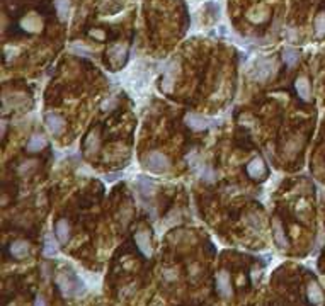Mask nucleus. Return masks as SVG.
<instances>
[{
    "label": "nucleus",
    "mask_w": 325,
    "mask_h": 306,
    "mask_svg": "<svg viewBox=\"0 0 325 306\" xmlns=\"http://www.w3.org/2000/svg\"><path fill=\"white\" fill-rule=\"evenodd\" d=\"M57 286L60 288L62 295L66 298H75L80 296L85 293V284L82 283V279L72 271H62L57 276Z\"/></svg>",
    "instance_id": "obj_1"
},
{
    "label": "nucleus",
    "mask_w": 325,
    "mask_h": 306,
    "mask_svg": "<svg viewBox=\"0 0 325 306\" xmlns=\"http://www.w3.org/2000/svg\"><path fill=\"white\" fill-rule=\"evenodd\" d=\"M277 71V63L272 57H260L254 61L252 68V78L257 82H267L269 78H272Z\"/></svg>",
    "instance_id": "obj_2"
},
{
    "label": "nucleus",
    "mask_w": 325,
    "mask_h": 306,
    "mask_svg": "<svg viewBox=\"0 0 325 306\" xmlns=\"http://www.w3.org/2000/svg\"><path fill=\"white\" fill-rule=\"evenodd\" d=\"M141 165H143L148 172L165 174V172H169V169H170V160L167 155L162 152H148L141 157Z\"/></svg>",
    "instance_id": "obj_3"
},
{
    "label": "nucleus",
    "mask_w": 325,
    "mask_h": 306,
    "mask_svg": "<svg viewBox=\"0 0 325 306\" xmlns=\"http://www.w3.org/2000/svg\"><path fill=\"white\" fill-rule=\"evenodd\" d=\"M126 57H128V48L125 45H114L108 50V60L111 66H114V68H120V66L125 65Z\"/></svg>",
    "instance_id": "obj_4"
},
{
    "label": "nucleus",
    "mask_w": 325,
    "mask_h": 306,
    "mask_svg": "<svg viewBox=\"0 0 325 306\" xmlns=\"http://www.w3.org/2000/svg\"><path fill=\"white\" fill-rule=\"evenodd\" d=\"M177 70H179V63L170 61L164 70V77H162V90L164 92H172V87L176 83Z\"/></svg>",
    "instance_id": "obj_5"
},
{
    "label": "nucleus",
    "mask_w": 325,
    "mask_h": 306,
    "mask_svg": "<svg viewBox=\"0 0 325 306\" xmlns=\"http://www.w3.org/2000/svg\"><path fill=\"white\" fill-rule=\"evenodd\" d=\"M247 174L256 181H264L267 177V167H265L264 160L260 157H256L249 162L247 165Z\"/></svg>",
    "instance_id": "obj_6"
},
{
    "label": "nucleus",
    "mask_w": 325,
    "mask_h": 306,
    "mask_svg": "<svg viewBox=\"0 0 325 306\" xmlns=\"http://www.w3.org/2000/svg\"><path fill=\"white\" fill-rule=\"evenodd\" d=\"M134 242H136L140 252L143 253L145 257H152L153 248H152V238H150V233L146 230H138L134 233Z\"/></svg>",
    "instance_id": "obj_7"
},
{
    "label": "nucleus",
    "mask_w": 325,
    "mask_h": 306,
    "mask_svg": "<svg viewBox=\"0 0 325 306\" xmlns=\"http://www.w3.org/2000/svg\"><path fill=\"white\" fill-rule=\"evenodd\" d=\"M186 124L194 131H203V129H208L209 126H213V121L208 118H204V116H201V114L191 113L186 116Z\"/></svg>",
    "instance_id": "obj_8"
},
{
    "label": "nucleus",
    "mask_w": 325,
    "mask_h": 306,
    "mask_svg": "<svg viewBox=\"0 0 325 306\" xmlns=\"http://www.w3.org/2000/svg\"><path fill=\"white\" fill-rule=\"evenodd\" d=\"M45 124L53 136H58L63 131V128H65V119L55 113H50V114H46V118H45Z\"/></svg>",
    "instance_id": "obj_9"
},
{
    "label": "nucleus",
    "mask_w": 325,
    "mask_h": 306,
    "mask_svg": "<svg viewBox=\"0 0 325 306\" xmlns=\"http://www.w3.org/2000/svg\"><path fill=\"white\" fill-rule=\"evenodd\" d=\"M295 89H296V94L301 101L305 102H310L312 101V87H310V80H308L305 75H301L295 80Z\"/></svg>",
    "instance_id": "obj_10"
},
{
    "label": "nucleus",
    "mask_w": 325,
    "mask_h": 306,
    "mask_svg": "<svg viewBox=\"0 0 325 306\" xmlns=\"http://www.w3.org/2000/svg\"><path fill=\"white\" fill-rule=\"evenodd\" d=\"M216 291L220 293V296L230 298L232 296V283H230V276L227 271L218 272L216 276Z\"/></svg>",
    "instance_id": "obj_11"
},
{
    "label": "nucleus",
    "mask_w": 325,
    "mask_h": 306,
    "mask_svg": "<svg viewBox=\"0 0 325 306\" xmlns=\"http://www.w3.org/2000/svg\"><path fill=\"white\" fill-rule=\"evenodd\" d=\"M9 253L17 260L26 259V257L29 255V244L24 240H14L12 244L9 245Z\"/></svg>",
    "instance_id": "obj_12"
},
{
    "label": "nucleus",
    "mask_w": 325,
    "mask_h": 306,
    "mask_svg": "<svg viewBox=\"0 0 325 306\" xmlns=\"http://www.w3.org/2000/svg\"><path fill=\"white\" fill-rule=\"evenodd\" d=\"M136 187H138V190L141 192V196L152 197L153 194H155V190H157V184L152 181V179L140 176V177L136 179Z\"/></svg>",
    "instance_id": "obj_13"
},
{
    "label": "nucleus",
    "mask_w": 325,
    "mask_h": 306,
    "mask_svg": "<svg viewBox=\"0 0 325 306\" xmlns=\"http://www.w3.org/2000/svg\"><path fill=\"white\" fill-rule=\"evenodd\" d=\"M308 300H310L312 305L315 306H322L324 305V291L322 288L319 286V283H315V281H312L310 284H308Z\"/></svg>",
    "instance_id": "obj_14"
},
{
    "label": "nucleus",
    "mask_w": 325,
    "mask_h": 306,
    "mask_svg": "<svg viewBox=\"0 0 325 306\" xmlns=\"http://www.w3.org/2000/svg\"><path fill=\"white\" fill-rule=\"evenodd\" d=\"M55 235H57L58 242L60 244H66L70 240V225L66 220H58L57 221V226H55Z\"/></svg>",
    "instance_id": "obj_15"
},
{
    "label": "nucleus",
    "mask_w": 325,
    "mask_h": 306,
    "mask_svg": "<svg viewBox=\"0 0 325 306\" xmlns=\"http://www.w3.org/2000/svg\"><path fill=\"white\" fill-rule=\"evenodd\" d=\"M46 145H48V141H46V138L43 136V134H33V136L29 138V141H27L26 150L29 153H36V152H41L43 148H46Z\"/></svg>",
    "instance_id": "obj_16"
},
{
    "label": "nucleus",
    "mask_w": 325,
    "mask_h": 306,
    "mask_svg": "<svg viewBox=\"0 0 325 306\" xmlns=\"http://www.w3.org/2000/svg\"><path fill=\"white\" fill-rule=\"evenodd\" d=\"M272 232H274V240L277 244V247L279 248H288V238L284 235V228L283 225H281V221L276 220L272 221Z\"/></svg>",
    "instance_id": "obj_17"
},
{
    "label": "nucleus",
    "mask_w": 325,
    "mask_h": 306,
    "mask_svg": "<svg viewBox=\"0 0 325 306\" xmlns=\"http://www.w3.org/2000/svg\"><path fill=\"white\" fill-rule=\"evenodd\" d=\"M99 145H101V138H99V131H92V133L87 136V140L84 143V150L87 155H92L99 150Z\"/></svg>",
    "instance_id": "obj_18"
},
{
    "label": "nucleus",
    "mask_w": 325,
    "mask_h": 306,
    "mask_svg": "<svg viewBox=\"0 0 325 306\" xmlns=\"http://www.w3.org/2000/svg\"><path fill=\"white\" fill-rule=\"evenodd\" d=\"M281 57H283V61L286 63L288 66H295L296 63L300 61L298 50H295V48H291V46L283 48V51H281Z\"/></svg>",
    "instance_id": "obj_19"
},
{
    "label": "nucleus",
    "mask_w": 325,
    "mask_h": 306,
    "mask_svg": "<svg viewBox=\"0 0 325 306\" xmlns=\"http://www.w3.org/2000/svg\"><path fill=\"white\" fill-rule=\"evenodd\" d=\"M55 10L60 21H66L70 14V0H55Z\"/></svg>",
    "instance_id": "obj_20"
},
{
    "label": "nucleus",
    "mask_w": 325,
    "mask_h": 306,
    "mask_svg": "<svg viewBox=\"0 0 325 306\" xmlns=\"http://www.w3.org/2000/svg\"><path fill=\"white\" fill-rule=\"evenodd\" d=\"M22 27L27 31H39L41 29V19H39L36 14L26 15V19L22 21Z\"/></svg>",
    "instance_id": "obj_21"
},
{
    "label": "nucleus",
    "mask_w": 325,
    "mask_h": 306,
    "mask_svg": "<svg viewBox=\"0 0 325 306\" xmlns=\"http://www.w3.org/2000/svg\"><path fill=\"white\" fill-rule=\"evenodd\" d=\"M313 29H315V36L319 39L325 38V12H320L315 17V22H313Z\"/></svg>",
    "instance_id": "obj_22"
},
{
    "label": "nucleus",
    "mask_w": 325,
    "mask_h": 306,
    "mask_svg": "<svg viewBox=\"0 0 325 306\" xmlns=\"http://www.w3.org/2000/svg\"><path fill=\"white\" fill-rule=\"evenodd\" d=\"M43 252H45L46 257H55V255L58 253V245H57V242H55L50 235L46 237V240H45V250H43Z\"/></svg>",
    "instance_id": "obj_23"
},
{
    "label": "nucleus",
    "mask_w": 325,
    "mask_h": 306,
    "mask_svg": "<svg viewBox=\"0 0 325 306\" xmlns=\"http://www.w3.org/2000/svg\"><path fill=\"white\" fill-rule=\"evenodd\" d=\"M34 306H46V301L43 300V298H36V301H34Z\"/></svg>",
    "instance_id": "obj_24"
},
{
    "label": "nucleus",
    "mask_w": 325,
    "mask_h": 306,
    "mask_svg": "<svg viewBox=\"0 0 325 306\" xmlns=\"http://www.w3.org/2000/svg\"><path fill=\"white\" fill-rule=\"evenodd\" d=\"M90 36H96V38H99V39L104 38V34H102V33H97V31H92V33H90Z\"/></svg>",
    "instance_id": "obj_25"
},
{
    "label": "nucleus",
    "mask_w": 325,
    "mask_h": 306,
    "mask_svg": "<svg viewBox=\"0 0 325 306\" xmlns=\"http://www.w3.org/2000/svg\"><path fill=\"white\" fill-rule=\"evenodd\" d=\"M121 176H123V174H114V176H108L106 179H108V181H114L116 177H121Z\"/></svg>",
    "instance_id": "obj_26"
},
{
    "label": "nucleus",
    "mask_w": 325,
    "mask_h": 306,
    "mask_svg": "<svg viewBox=\"0 0 325 306\" xmlns=\"http://www.w3.org/2000/svg\"><path fill=\"white\" fill-rule=\"evenodd\" d=\"M5 124H7V122L3 121V122H2V136H3V134H5Z\"/></svg>",
    "instance_id": "obj_27"
}]
</instances>
